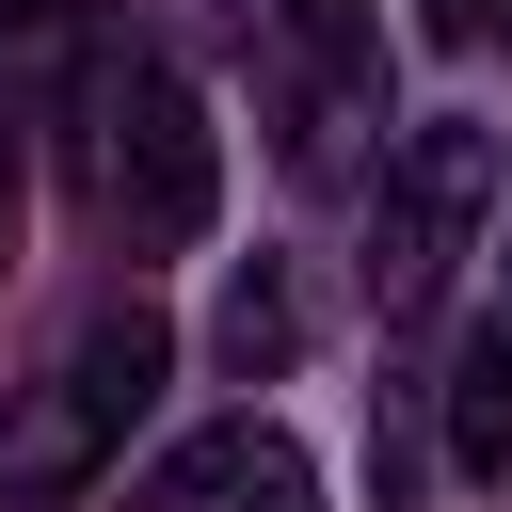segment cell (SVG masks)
I'll use <instances>...</instances> for the list:
<instances>
[{
  "instance_id": "cell-7",
  "label": "cell",
  "mask_w": 512,
  "mask_h": 512,
  "mask_svg": "<svg viewBox=\"0 0 512 512\" xmlns=\"http://www.w3.org/2000/svg\"><path fill=\"white\" fill-rule=\"evenodd\" d=\"M16 208H32V144H16V112H0V272H16Z\"/></svg>"
},
{
  "instance_id": "cell-4",
  "label": "cell",
  "mask_w": 512,
  "mask_h": 512,
  "mask_svg": "<svg viewBox=\"0 0 512 512\" xmlns=\"http://www.w3.org/2000/svg\"><path fill=\"white\" fill-rule=\"evenodd\" d=\"M128 512H320V464H304L272 416H224V432H192Z\"/></svg>"
},
{
  "instance_id": "cell-10",
  "label": "cell",
  "mask_w": 512,
  "mask_h": 512,
  "mask_svg": "<svg viewBox=\"0 0 512 512\" xmlns=\"http://www.w3.org/2000/svg\"><path fill=\"white\" fill-rule=\"evenodd\" d=\"M48 16H80V0H0V32H48Z\"/></svg>"
},
{
  "instance_id": "cell-5",
  "label": "cell",
  "mask_w": 512,
  "mask_h": 512,
  "mask_svg": "<svg viewBox=\"0 0 512 512\" xmlns=\"http://www.w3.org/2000/svg\"><path fill=\"white\" fill-rule=\"evenodd\" d=\"M448 464L464 480H512V288H480V320L448 352Z\"/></svg>"
},
{
  "instance_id": "cell-1",
  "label": "cell",
  "mask_w": 512,
  "mask_h": 512,
  "mask_svg": "<svg viewBox=\"0 0 512 512\" xmlns=\"http://www.w3.org/2000/svg\"><path fill=\"white\" fill-rule=\"evenodd\" d=\"M160 368H176L160 304H112V320H80V336H64V368H48V384L0 416V512H64V496H96V480L128 464V432H144Z\"/></svg>"
},
{
  "instance_id": "cell-6",
  "label": "cell",
  "mask_w": 512,
  "mask_h": 512,
  "mask_svg": "<svg viewBox=\"0 0 512 512\" xmlns=\"http://www.w3.org/2000/svg\"><path fill=\"white\" fill-rule=\"evenodd\" d=\"M288 336H304V304H288V272H240V288H224V352H240V368H272Z\"/></svg>"
},
{
  "instance_id": "cell-9",
  "label": "cell",
  "mask_w": 512,
  "mask_h": 512,
  "mask_svg": "<svg viewBox=\"0 0 512 512\" xmlns=\"http://www.w3.org/2000/svg\"><path fill=\"white\" fill-rule=\"evenodd\" d=\"M288 16H304V32H352V16H368V0H288Z\"/></svg>"
},
{
  "instance_id": "cell-3",
  "label": "cell",
  "mask_w": 512,
  "mask_h": 512,
  "mask_svg": "<svg viewBox=\"0 0 512 512\" xmlns=\"http://www.w3.org/2000/svg\"><path fill=\"white\" fill-rule=\"evenodd\" d=\"M480 224H496V128H464V112L400 128L384 176H368V304H384V320L432 304V288L480 256Z\"/></svg>"
},
{
  "instance_id": "cell-8",
  "label": "cell",
  "mask_w": 512,
  "mask_h": 512,
  "mask_svg": "<svg viewBox=\"0 0 512 512\" xmlns=\"http://www.w3.org/2000/svg\"><path fill=\"white\" fill-rule=\"evenodd\" d=\"M512 32V0H432V48H496Z\"/></svg>"
},
{
  "instance_id": "cell-2",
  "label": "cell",
  "mask_w": 512,
  "mask_h": 512,
  "mask_svg": "<svg viewBox=\"0 0 512 512\" xmlns=\"http://www.w3.org/2000/svg\"><path fill=\"white\" fill-rule=\"evenodd\" d=\"M96 208H112V240L128 256H192L208 240V208H224V128H208V96L176 80V64H96Z\"/></svg>"
}]
</instances>
